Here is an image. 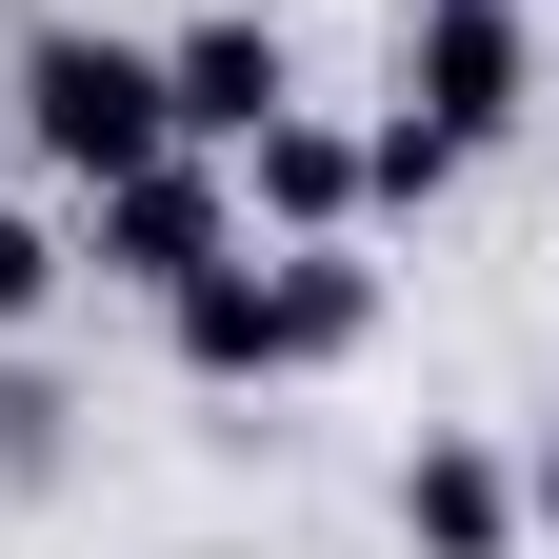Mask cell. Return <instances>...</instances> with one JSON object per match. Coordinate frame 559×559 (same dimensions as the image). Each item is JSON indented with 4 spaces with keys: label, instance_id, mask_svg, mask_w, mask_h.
<instances>
[{
    "label": "cell",
    "instance_id": "obj_1",
    "mask_svg": "<svg viewBox=\"0 0 559 559\" xmlns=\"http://www.w3.org/2000/svg\"><path fill=\"white\" fill-rule=\"evenodd\" d=\"M21 120H40V160L60 180H120V160H160V60H140V40H81V21H60L40 60H21Z\"/></svg>",
    "mask_w": 559,
    "mask_h": 559
},
{
    "label": "cell",
    "instance_id": "obj_2",
    "mask_svg": "<svg viewBox=\"0 0 559 559\" xmlns=\"http://www.w3.org/2000/svg\"><path fill=\"white\" fill-rule=\"evenodd\" d=\"M221 240H240V200H221V160H200V140H160V160H120V180H100V260H120V280H160V300H180Z\"/></svg>",
    "mask_w": 559,
    "mask_h": 559
},
{
    "label": "cell",
    "instance_id": "obj_3",
    "mask_svg": "<svg viewBox=\"0 0 559 559\" xmlns=\"http://www.w3.org/2000/svg\"><path fill=\"white\" fill-rule=\"evenodd\" d=\"M419 120H440L460 160L520 120V0H419Z\"/></svg>",
    "mask_w": 559,
    "mask_h": 559
},
{
    "label": "cell",
    "instance_id": "obj_4",
    "mask_svg": "<svg viewBox=\"0 0 559 559\" xmlns=\"http://www.w3.org/2000/svg\"><path fill=\"white\" fill-rule=\"evenodd\" d=\"M160 120H180V140H260V120H280V40H260V21L160 40Z\"/></svg>",
    "mask_w": 559,
    "mask_h": 559
},
{
    "label": "cell",
    "instance_id": "obj_5",
    "mask_svg": "<svg viewBox=\"0 0 559 559\" xmlns=\"http://www.w3.org/2000/svg\"><path fill=\"white\" fill-rule=\"evenodd\" d=\"M400 520H419V559H500L520 539V479L479 460V440H419L400 460Z\"/></svg>",
    "mask_w": 559,
    "mask_h": 559
},
{
    "label": "cell",
    "instance_id": "obj_6",
    "mask_svg": "<svg viewBox=\"0 0 559 559\" xmlns=\"http://www.w3.org/2000/svg\"><path fill=\"white\" fill-rule=\"evenodd\" d=\"M180 360H200V380H280V260L221 240V260L180 280Z\"/></svg>",
    "mask_w": 559,
    "mask_h": 559
},
{
    "label": "cell",
    "instance_id": "obj_7",
    "mask_svg": "<svg viewBox=\"0 0 559 559\" xmlns=\"http://www.w3.org/2000/svg\"><path fill=\"white\" fill-rule=\"evenodd\" d=\"M260 200H280V221H300V240H320V221H340V200H360V140H340V120H300V100H280V120H260Z\"/></svg>",
    "mask_w": 559,
    "mask_h": 559
},
{
    "label": "cell",
    "instance_id": "obj_8",
    "mask_svg": "<svg viewBox=\"0 0 559 559\" xmlns=\"http://www.w3.org/2000/svg\"><path fill=\"white\" fill-rule=\"evenodd\" d=\"M360 320H380V280H360V260H280V360H340Z\"/></svg>",
    "mask_w": 559,
    "mask_h": 559
},
{
    "label": "cell",
    "instance_id": "obj_9",
    "mask_svg": "<svg viewBox=\"0 0 559 559\" xmlns=\"http://www.w3.org/2000/svg\"><path fill=\"white\" fill-rule=\"evenodd\" d=\"M360 180H380V200H440V180H460V140H440V120H419V100H400V120H380V160H360Z\"/></svg>",
    "mask_w": 559,
    "mask_h": 559
},
{
    "label": "cell",
    "instance_id": "obj_10",
    "mask_svg": "<svg viewBox=\"0 0 559 559\" xmlns=\"http://www.w3.org/2000/svg\"><path fill=\"white\" fill-rule=\"evenodd\" d=\"M40 300H60V240H40V221H0V320H40Z\"/></svg>",
    "mask_w": 559,
    "mask_h": 559
},
{
    "label": "cell",
    "instance_id": "obj_11",
    "mask_svg": "<svg viewBox=\"0 0 559 559\" xmlns=\"http://www.w3.org/2000/svg\"><path fill=\"white\" fill-rule=\"evenodd\" d=\"M539 520H559V460H539Z\"/></svg>",
    "mask_w": 559,
    "mask_h": 559
}]
</instances>
